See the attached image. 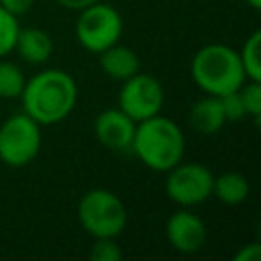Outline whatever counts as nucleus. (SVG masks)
<instances>
[{"mask_svg":"<svg viewBox=\"0 0 261 261\" xmlns=\"http://www.w3.org/2000/svg\"><path fill=\"white\" fill-rule=\"evenodd\" d=\"M22 112L43 124H57L65 120L77 104V84L63 69H41L24 80L20 92Z\"/></svg>","mask_w":261,"mask_h":261,"instance_id":"obj_1","label":"nucleus"},{"mask_svg":"<svg viewBox=\"0 0 261 261\" xmlns=\"http://www.w3.org/2000/svg\"><path fill=\"white\" fill-rule=\"evenodd\" d=\"M130 151L145 167L163 173L184 159L186 137L171 118L155 114L137 122Z\"/></svg>","mask_w":261,"mask_h":261,"instance_id":"obj_2","label":"nucleus"},{"mask_svg":"<svg viewBox=\"0 0 261 261\" xmlns=\"http://www.w3.org/2000/svg\"><path fill=\"white\" fill-rule=\"evenodd\" d=\"M194 84L210 96H222L243 86L245 69L239 51L224 43H210L196 51L190 63Z\"/></svg>","mask_w":261,"mask_h":261,"instance_id":"obj_3","label":"nucleus"},{"mask_svg":"<svg viewBox=\"0 0 261 261\" xmlns=\"http://www.w3.org/2000/svg\"><path fill=\"white\" fill-rule=\"evenodd\" d=\"M77 220L94 239H116L126 226V208L114 192L94 188L80 198Z\"/></svg>","mask_w":261,"mask_h":261,"instance_id":"obj_4","label":"nucleus"},{"mask_svg":"<svg viewBox=\"0 0 261 261\" xmlns=\"http://www.w3.org/2000/svg\"><path fill=\"white\" fill-rule=\"evenodd\" d=\"M77 12L80 16L75 20V39L86 51L98 55L100 51L120 41L124 24L120 12L114 6L98 0Z\"/></svg>","mask_w":261,"mask_h":261,"instance_id":"obj_5","label":"nucleus"},{"mask_svg":"<svg viewBox=\"0 0 261 261\" xmlns=\"http://www.w3.org/2000/svg\"><path fill=\"white\" fill-rule=\"evenodd\" d=\"M41 141V124L16 112L0 124V161L8 167H24L39 155Z\"/></svg>","mask_w":261,"mask_h":261,"instance_id":"obj_6","label":"nucleus"},{"mask_svg":"<svg viewBox=\"0 0 261 261\" xmlns=\"http://www.w3.org/2000/svg\"><path fill=\"white\" fill-rule=\"evenodd\" d=\"M165 194L179 208H192L206 202L212 196L214 175L204 163H175L165 171Z\"/></svg>","mask_w":261,"mask_h":261,"instance_id":"obj_7","label":"nucleus"},{"mask_svg":"<svg viewBox=\"0 0 261 261\" xmlns=\"http://www.w3.org/2000/svg\"><path fill=\"white\" fill-rule=\"evenodd\" d=\"M163 102H165L163 86L151 73H141V71L133 73L122 82L118 92V108L135 122L161 114Z\"/></svg>","mask_w":261,"mask_h":261,"instance_id":"obj_8","label":"nucleus"},{"mask_svg":"<svg viewBox=\"0 0 261 261\" xmlns=\"http://www.w3.org/2000/svg\"><path fill=\"white\" fill-rule=\"evenodd\" d=\"M165 237L175 251L192 255L200 251L206 243V224L190 208H179L167 218Z\"/></svg>","mask_w":261,"mask_h":261,"instance_id":"obj_9","label":"nucleus"},{"mask_svg":"<svg viewBox=\"0 0 261 261\" xmlns=\"http://www.w3.org/2000/svg\"><path fill=\"white\" fill-rule=\"evenodd\" d=\"M137 122L128 118L120 108H106L94 120L96 139L110 151H130Z\"/></svg>","mask_w":261,"mask_h":261,"instance_id":"obj_10","label":"nucleus"},{"mask_svg":"<svg viewBox=\"0 0 261 261\" xmlns=\"http://www.w3.org/2000/svg\"><path fill=\"white\" fill-rule=\"evenodd\" d=\"M14 51L20 55L22 61H27L31 65H43L45 61H49V57L53 53V41L43 29L27 27V29L18 31Z\"/></svg>","mask_w":261,"mask_h":261,"instance_id":"obj_11","label":"nucleus"},{"mask_svg":"<svg viewBox=\"0 0 261 261\" xmlns=\"http://www.w3.org/2000/svg\"><path fill=\"white\" fill-rule=\"evenodd\" d=\"M98 61H100L102 71L108 77L116 80V82H124L126 77H130L133 73L139 71V57H137V53L130 47L120 45V43H114L108 49L100 51L98 53Z\"/></svg>","mask_w":261,"mask_h":261,"instance_id":"obj_12","label":"nucleus"},{"mask_svg":"<svg viewBox=\"0 0 261 261\" xmlns=\"http://www.w3.org/2000/svg\"><path fill=\"white\" fill-rule=\"evenodd\" d=\"M224 122L226 118H224L218 96L206 94V98H200L198 102H194L190 110V124L200 135H214L224 126Z\"/></svg>","mask_w":261,"mask_h":261,"instance_id":"obj_13","label":"nucleus"},{"mask_svg":"<svg viewBox=\"0 0 261 261\" xmlns=\"http://www.w3.org/2000/svg\"><path fill=\"white\" fill-rule=\"evenodd\" d=\"M212 196L226 206H237L249 196V179L239 171H224L214 175Z\"/></svg>","mask_w":261,"mask_h":261,"instance_id":"obj_14","label":"nucleus"},{"mask_svg":"<svg viewBox=\"0 0 261 261\" xmlns=\"http://www.w3.org/2000/svg\"><path fill=\"white\" fill-rule=\"evenodd\" d=\"M239 57L245 69V77L253 82H261V31H253L245 39Z\"/></svg>","mask_w":261,"mask_h":261,"instance_id":"obj_15","label":"nucleus"},{"mask_svg":"<svg viewBox=\"0 0 261 261\" xmlns=\"http://www.w3.org/2000/svg\"><path fill=\"white\" fill-rule=\"evenodd\" d=\"M24 80L27 77L22 75V71L16 63L0 59V98H4V100L20 98Z\"/></svg>","mask_w":261,"mask_h":261,"instance_id":"obj_16","label":"nucleus"},{"mask_svg":"<svg viewBox=\"0 0 261 261\" xmlns=\"http://www.w3.org/2000/svg\"><path fill=\"white\" fill-rule=\"evenodd\" d=\"M18 31H20L18 16L10 14L8 10H4L0 6V59L14 51V43H16Z\"/></svg>","mask_w":261,"mask_h":261,"instance_id":"obj_17","label":"nucleus"},{"mask_svg":"<svg viewBox=\"0 0 261 261\" xmlns=\"http://www.w3.org/2000/svg\"><path fill=\"white\" fill-rule=\"evenodd\" d=\"M239 94H241V100H243V106H245V114L259 120V114H261V82H253V80L243 82V86L239 88Z\"/></svg>","mask_w":261,"mask_h":261,"instance_id":"obj_18","label":"nucleus"},{"mask_svg":"<svg viewBox=\"0 0 261 261\" xmlns=\"http://www.w3.org/2000/svg\"><path fill=\"white\" fill-rule=\"evenodd\" d=\"M92 261H120L122 249L118 247L116 239H94V245L90 249Z\"/></svg>","mask_w":261,"mask_h":261,"instance_id":"obj_19","label":"nucleus"},{"mask_svg":"<svg viewBox=\"0 0 261 261\" xmlns=\"http://www.w3.org/2000/svg\"><path fill=\"white\" fill-rule=\"evenodd\" d=\"M218 98H220V104H222V112H224L226 122H237V120H241L243 116H247L239 90L226 92V94H222V96H218Z\"/></svg>","mask_w":261,"mask_h":261,"instance_id":"obj_20","label":"nucleus"},{"mask_svg":"<svg viewBox=\"0 0 261 261\" xmlns=\"http://www.w3.org/2000/svg\"><path fill=\"white\" fill-rule=\"evenodd\" d=\"M232 259H234V261H259V259H261V245H259L257 241L247 243V245H243V247L234 253Z\"/></svg>","mask_w":261,"mask_h":261,"instance_id":"obj_21","label":"nucleus"},{"mask_svg":"<svg viewBox=\"0 0 261 261\" xmlns=\"http://www.w3.org/2000/svg\"><path fill=\"white\" fill-rule=\"evenodd\" d=\"M33 4H35V0H0V6L14 16L27 14L33 8Z\"/></svg>","mask_w":261,"mask_h":261,"instance_id":"obj_22","label":"nucleus"},{"mask_svg":"<svg viewBox=\"0 0 261 261\" xmlns=\"http://www.w3.org/2000/svg\"><path fill=\"white\" fill-rule=\"evenodd\" d=\"M55 2L63 8H69V10H82V8H86V6H90L98 0H55Z\"/></svg>","mask_w":261,"mask_h":261,"instance_id":"obj_23","label":"nucleus"},{"mask_svg":"<svg viewBox=\"0 0 261 261\" xmlns=\"http://www.w3.org/2000/svg\"><path fill=\"white\" fill-rule=\"evenodd\" d=\"M245 2H247L253 10H259V8H261V0H245Z\"/></svg>","mask_w":261,"mask_h":261,"instance_id":"obj_24","label":"nucleus"}]
</instances>
